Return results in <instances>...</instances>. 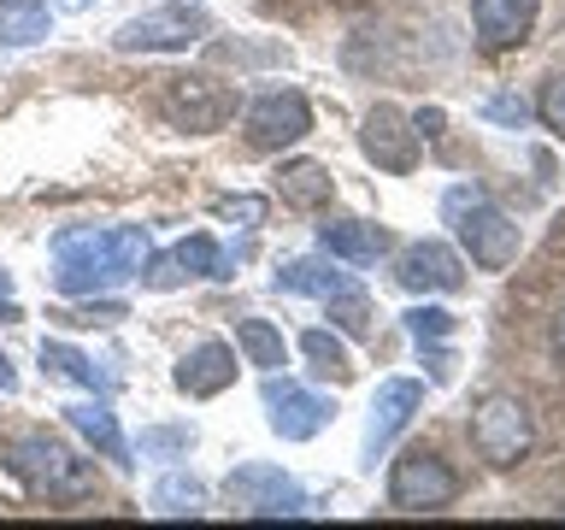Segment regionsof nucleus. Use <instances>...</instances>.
I'll list each match as a JSON object with an SVG mask.
<instances>
[{"label":"nucleus","mask_w":565,"mask_h":530,"mask_svg":"<svg viewBox=\"0 0 565 530\" xmlns=\"http://www.w3.org/2000/svg\"><path fill=\"white\" fill-rule=\"evenodd\" d=\"M148 259V230L141 224H71L53 236V289L65 300H88V295H113L118 283H130Z\"/></svg>","instance_id":"f257e3e1"},{"label":"nucleus","mask_w":565,"mask_h":530,"mask_svg":"<svg viewBox=\"0 0 565 530\" xmlns=\"http://www.w3.org/2000/svg\"><path fill=\"white\" fill-rule=\"evenodd\" d=\"M441 219L454 224L459 247H466L471 265H483V272H507L524 247V230L512 224V212H501L477 183H454L441 194Z\"/></svg>","instance_id":"f03ea898"},{"label":"nucleus","mask_w":565,"mask_h":530,"mask_svg":"<svg viewBox=\"0 0 565 530\" xmlns=\"http://www.w3.org/2000/svg\"><path fill=\"white\" fill-rule=\"evenodd\" d=\"M0 459H7V471L18 484L47 495V501H83V495H95V466L77 459L65 442H53L47 431L12 436L7 448H0Z\"/></svg>","instance_id":"7ed1b4c3"},{"label":"nucleus","mask_w":565,"mask_h":530,"mask_svg":"<svg viewBox=\"0 0 565 530\" xmlns=\"http://www.w3.org/2000/svg\"><path fill=\"white\" fill-rule=\"evenodd\" d=\"M159 113L189 136H212L236 118V88L206 77V71H177V77L159 83Z\"/></svg>","instance_id":"20e7f679"},{"label":"nucleus","mask_w":565,"mask_h":530,"mask_svg":"<svg viewBox=\"0 0 565 530\" xmlns=\"http://www.w3.org/2000/svg\"><path fill=\"white\" fill-rule=\"evenodd\" d=\"M536 442V424H530V406L519 395H483L471 413V448L489 459L494 471H512Z\"/></svg>","instance_id":"39448f33"},{"label":"nucleus","mask_w":565,"mask_h":530,"mask_svg":"<svg viewBox=\"0 0 565 530\" xmlns=\"http://www.w3.org/2000/svg\"><path fill=\"white\" fill-rule=\"evenodd\" d=\"M206 35H212V18L201 7H189V0H177V7L124 18L113 47L118 53H189L194 42H206Z\"/></svg>","instance_id":"423d86ee"},{"label":"nucleus","mask_w":565,"mask_h":530,"mask_svg":"<svg viewBox=\"0 0 565 530\" xmlns=\"http://www.w3.org/2000/svg\"><path fill=\"white\" fill-rule=\"evenodd\" d=\"M454 495H459V477L430 448H406L388 466V507L395 512H441V507H454Z\"/></svg>","instance_id":"0eeeda50"},{"label":"nucleus","mask_w":565,"mask_h":530,"mask_svg":"<svg viewBox=\"0 0 565 530\" xmlns=\"http://www.w3.org/2000/svg\"><path fill=\"white\" fill-rule=\"evenodd\" d=\"M230 272H236V259H230L224 247H218V236H206V230H201V236H183L177 247H166V254H153V247H148V259H141L136 277L148 283V289L166 295V289H183L189 277L224 283Z\"/></svg>","instance_id":"6e6552de"},{"label":"nucleus","mask_w":565,"mask_h":530,"mask_svg":"<svg viewBox=\"0 0 565 530\" xmlns=\"http://www.w3.org/2000/svg\"><path fill=\"white\" fill-rule=\"evenodd\" d=\"M224 495L247 512V519H300V512H307V489H300L282 466H265V459H247V466L230 471Z\"/></svg>","instance_id":"1a4fd4ad"},{"label":"nucleus","mask_w":565,"mask_h":530,"mask_svg":"<svg viewBox=\"0 0 565 530\" xmlns=\"http://www.w3.org/2000/svg\"><path fill=\"white\" fill-rule=\"evenodd\" d=\"M242 124H247V141H254L259 153H282L312 130V106L300 88H265V95L247 100Z\"/></svg>","instance_id":"9d476101"},{"label":"nucleus","mask_w":565,"mask_h":530,"mask_svg":"<svg viewBox=\"0 0 565 530\" xmlns=\"http://www.w3.org/2000/svg\"><path fill=\"white\" fill-rule=\"evenodd\" d=\"M265 413H271V431L282 442H312L335 418V401L318 395V389H307V383H295V378L265 371Z\"/></svg>","instance_id":"9b49d317"},{"label":"nucleus","mask_w":565,"mask_h":530,"mask_svg":"<svg viewBox=\"0 0 565 530\" xmlns=\"http://www.w3.org/2000/svg\"><path fill=\"white\" fill-rule=\"evenodd\" d=\"M360 148H365V159L377 171H395V177H406V171L418 166V130H413V118H406L401 106H388V100H377L365 113Z\"/></svg>","instance_id":"f8f14e48"},{"label":"nucleus","mask_w":565,"mask_h":530,"mask_svg":"<svg viewBox=\"0 0 565 530\" xmlns=\"http://www.w3.org/2000/svg\"><path fill=\"white\" fill-rule=\"evenodd\" d=\"M395 283L413 295H454V289H466V265H459L448 242H413L395 259Z\"/></svg>","instance_id":"ddd939ff"},{"label":"nucleus","mask_w":565,"mask_h":530,"mask_svg":"<svg viewBox=\"0 0 565 530\" xmlns=\"http://www.w3.org/2000/svg\"><path fill=\"white\" fill-rule=\"evenodd\" d=\"M418 406H424V383H413V378L377 383V401H371V418H365V459L371 466H377V454L413 424Z\"/></svg>","instance_id":"4468645a"},{"label":"nucleus","mask_w":565,"mask_h":530,"mask_svg":"<svg viewBox=\"0 0 565 530\" xmlns=\"http://www.w3.org/2000/svg\"><path fill=\"white\" fill-rule=\"evenodd\" d=\"M236 383V348L230 342H194L183 360H177V389L189 401H212Z\"/></svg>","instance_id":"2eb2a0df"},{"label":"nucleus","mask_w":565,"mask_h":530,"mask_svg":"<svg viewBox=\"0 0 565 530\" xmlns=\"http://www.w3.org/2000/svg\"><path fill=\"white\" fill-rule=\"evenodd\" d=\"M536 7L542 0H471V24H477V42L489 53H507L519 47L530 24H536Z\"/></svg>","instance_id":"dca6fc26"},{"label":"nucleus","mask_w":565,"mask_h":530,"mask_svg":"<svg viewBox=\"0 0 565 530\" xmlns=\"http://www.w3.org/2000/svg\"><path fill=\"white\" fill-rule=\"evenodd\" d=\"M277 289L282 295H312V300H342V295H360V277L342 272L335 259H289V265H277Z\"/></svg>","instance_id":"f3484780"},{"label":"nucleus","mask_w":565,"mask_h":530,"mask_svg":"<svg viewBox=\"0 0 565 530\" xmlns=\"http://www.w3.org/2000/svg\"><path fill=\"white\" fill-rule=\"evenodd\" d=\"M318 247L342 265H377L388 254V230L365 224V219H330V224H318Z\"/></svg>","instance_id":"a211bd4d"},{"label":"nucleus","mask_w":565,"mask_h":530,"mask_svg":"<svg viewBox=\"0 0 565 530\" xmlns=\"http://www.w3.org/2000/svg\"><path fill=\"white\" fill-rule=\"evenodd\" d=\"M65 424L88 442V448H100L106 459L130 466V442H124V431H118V418H113V406H106V395H95V401H71V406H65Z\"/></svg>","instance_id":"6ab92c4d"},{"label":"nucleus","mask_w":565,"mask_h":530,"mask_svg":"<svg viewBox=\"0 0 565 530\" xmlns=\"http://www.w3.org/2000/svg\"><path fill=\"white\" fill-rule=\"evenodd\" d=\"M42 371H53V378H71V383H83V389H95V395H106V389H113V371H106L100 360H88L83 348L60 342V336H47V342H42Z\"/></svg>","instance_id":"aec40b11"},{"label":"nucleus","mask_w":565,"mask_h":530,"mask_svg":"<svg viewBox=\"0 0 565 530\" xmlns=\"http://www.w3.org/2000/svg\"><path fill=\"white\" fill-rule=\"evenodd\" d=\"M277 194L289 206H324L335 194V177H330V166H318V159H289V166L277 171Z\"/></svg>","instance_id":"412c9836"},{"label":"nucleus","mask_w":565,"mask_h":530,"mask_svg":"<svg viewBox=\"0 0 565 530\" xmlns=\"http://www.w3.org/2000/svg\"><path fill=\"white\" fill-rule=\"evenodd\" d=\"M148 507L159 512V519H194V512L206 507V484H201L194 471H166V477L153 484Z\"/></svg>","instance_id":"4be33fe9"},{"label":"nucleus","mask_w":565,"mask_h":530,"mask_svg":"<svg viewBox=\"0 0 565 530\" xmlns=\"http://www.w3.org/2000/svg\"><path fill=\"white\" fill-rule=\"evenodd\" d=\"M53 30V12L42 0H0V47H35Z\"/></svg>","instance_id":"5701e85b"},{"label":"nucleus","mask_w":565,"mask_h":530,"mask_svg":"<svg viewBox=\"0 0 565 530\" xmlns=\"http://www.w3.org/2000/svg\"><path fill=\"white\" fill-rule=\"evenodd\" d=\"M236 348H242V360H247V365H259V371H282V365H289L282 330H277V325H265V318H242V325H236Z\"/></svg>","instance_id":"b1692460"},{"label":"nucleus","mask_w":565,"mask_h":530,"mask_svg":"<svg viewBox=\"0 0 565 530\" xmlns=\"http://www.w3.org/2000/svg\"><path fill=\"white\" fill-rule=\"evenodd\" d=\"M300 353L312 360L318 378H348V371H353L348 342H342V336H330V330H300Z\"/></svg>","instance_id":"393cba45"},{"label":"nucleus","mask_w":565,"mask_h":530,"mask_svg":"<svg viewBox=\"0 0 565 530\" xmlns=\"http://www.w3.org/2000/svg\"><path fill=\"white\" fill-rule=\"evenodd\" d=\"M194 448V424H148L141 431V459H183Z\"/></svg>","instance_id":"a878e982"},{"label":"nucleus","mask_w":565,"mask_h":530,"mask_svg":"<svg viewBox=\"0 0 565 530\" xmlns=\"http://www.w3.org/2000/svg\"><path fill=\"white\" fill-rule=\"evenodd\" d=\"M406 330H413V342H448V336H454V312L448 307H413V312H406Z\"/></svg>","instance_id":"bb28decb"},{"label":"nucleus","mask_w":565,"mask_h":530,"mask_svg":"<svg viewBox=\"0 0 565 530\" xmlns=\"http://www.w3.org/2000/svg\"><path fill=\"white\" fill-rule=\"evenodd\" d=\"M536 118H542L554 136H565V71H554V77L542 83V95H536Z\"/></svg>","instance_id":"cd10ccee"},{"label":"nucleus","mask_w":565,"mask_h":530,"mask_svg":"<svg viewBox=\"0 0 565 530\" xmlns=\"http://www.w3.org/2000/svg\"><path fill=\"white\" fill-rule=\"evenodd\" d=\"M65 325H118V318H130V307L124 300H113V295H88V307H77V312H60Z\"/></svg>","instance_id":"c85d7f7f"},{"label":"nucleus","mask_w":565,"mask_h":530,"mask_svg":"<svg viewBox=\"0 0 565 530\" xmlns=\"http://www.w3.org/2000/svg\"><path fill=\"white\" fill-rule=\"evenodd\" d=\"M330 318H335V325H342L348 336H365V330H371V300H365V289L330 300Z\"/></svg>","instance_id":"c756f323"},{"label":"nucleus","mask_w":565,"mask_h":530,"mask_svg":"<svg viewBox=\"0 0 565 530\" xmlns=\"http://www.w3.org/2000/svg\"><path fill=\"white\" fill-rule=\"evenodd\" d=\"M218 212H224L230 224H259L265 219V201H259V194H224Z\"/></svg>","instance_id":"7c9ffc66"},{"label":"nucleus","mask_w":565,"mask_h":530,"mask_svg":"<svg viewBox=\"0 0 565 530\" xmlns=\"http://www.w3.org/2000/svg\"><path fill=\"white\" fill-rule=\"evenodd\" d=\"M212 60H236V65H254V60H282L277 47H247V42H212Z\"/></svg>","instance_id":"2f4dec72"},{"label":"nucleus","mask_w":565,"mask_h":530,"mask_svg":"<svg viewBox=\"0 0 565 530\" xmlns=\"http://www.w3.org/2000/svg\"><path fill=\"white\" fill-rule=\"evenodd\" d=\"M483 113H489V118H501V124H524V118H530V106H524L519 95H494Z\"/></svg>","instance_id":"473e14b6"},{"label":"nucleus","mask_w":565,"mask_h":530,"mask_svg":"<svg viewBox=\"0 0 565 530\" xmlns=\"http://www.w3.org/2000/svg\"><path fill=\"white\" fill-rule=\"evenodd\" d=\"M418 348H424V365H430V383H448L454 378V353L436 348V342H418Z\"/></svg>","instance_id":"72a5a7b5"},{"label":"nucleus","mask_w":565,"mask_h":530,"mask_svg":"<svg viewBox=\"0 0 565 530\" xmlns=\"http://www.w3.org/2000/svg\"><path fill=\"white\" fill-rule=\"evenodd\" d=\"M441 124H448V113H441V106H418V113H413L418 141H436V136H441Z\"/></svg>","instance_id":"f704fd0d"},{"label":"nucleus","mask_w":565,"mask_h":530,"mask_svg":"<svg viewBox=\"0 0 565 530\" xmlns=\"http://www.w3.org/2000/svg\"><path fill=\"white\" fill-rule=\"evenodd\" d=\"M18 300H12V272H0V325H18Z\"/></svg>","instance_id":"c9c22d12"},{"label":"nucleus","mask_w":565,"mask_h":530,"mask_svg":"<svg viewBox=\"0 0 565 530\" xmlns=\"http://www.w3.org/2000/svg\"><path fill=\"white\" fill-rule=\"evenodd\" d=\"M12 389H18V371H12L7 353H0V395H12Z\"/></svg>","instance_id":"e433bc0d"},{"label":"nucleus","mask_w":565,"mask_h":530,"mask_svg":"<svg viewBox=\"0 0 565 530\" xmlns=\"http://www.w3.org/2000/svg\"><path fill=\"white\" fill-rule=\"evenodd\" d=\"M554 342H559V353H565V307H559V318H554Z\"/></svg>","instance_id":"4c0bfd02"},{"label":"nucleus","mask_w":565,"mask_h":530,"mask_svg":"<svg viewBox=\"0 0 565 530\" xmlns=\"http://www.w3.org/2000/svg\"><path fill=\"white\" fill-rule=\"evenodd\" d=\"M65 7H88V0H65Z\"/></svg>","instance_id":"58836bf2"},{"label":"nucleus","mask_w":565,"mask_h":530,"mask_svg":"<svg viewBox=\"0 0 565 530\" xmlns=\"http://www.w3.org/2000/svg\"><path fill=\"white\" fill-rule=\"evenodd\" d=\"M189 7H201V0H189Z\"/></svg>","instance_id":"ea45409f"}]
</instances>
